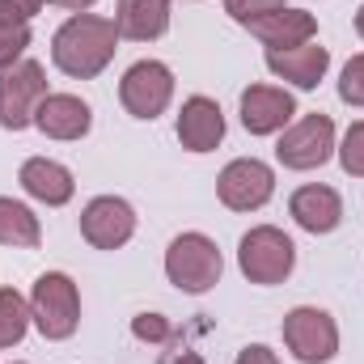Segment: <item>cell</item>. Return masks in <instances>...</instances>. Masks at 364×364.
<instances>
[{
    "mask_svg": "<svg viewBox=\"0 0 364 364\" xmlns=\"http://www.w3.org/2000/svg\"><path fill=\"white\" fill-rule=\"evenodd\" d=\"M174 364H203V356H199V352H182Z\"/></svg>",
    "mask_w": 364,
    "mask_h": 364,
    "instance_id": "obj_29",
    "label": "cell"
},
{
    "mask_svg": "<svg viewBox=\"0 0 364 364\" xmlns=\"http://www.w3.org/2000/svg\"><path fill=\"white\" fill-rule=\"evenodd\" d=\"M275 157H279L284 170H318V166H326L335 157V123H331V114L314 110V114L296 119L279 136Z\"/></svg>",
    "mask_w": 364,
    "mask_h": 364,
    "instance_id": "obj_7",
    "label": "cell"
},
{
    "mask_svg": "<svg viewBox=\"0 0 364 364\" xmlns=\"http://www.w3.org/2000/svg\"><path fill=\"white\" fill-rule=\"evenodd\" d=\"M47 4H60V9H68V13H85V9L97 4V0H47Z\"/></svg>",
    "mask_w": 364,
    "mask_h": 364,
    "instance_id": "obj_27",
    "label": "cell"
},
{
    "mask_svg": "<svg viewBox=\"0 0 364 364\" xmlns=\"http://www.w3.org/2000/svg\"><path fill=\"white\" fill-rule=\"evenodd\" d=\"M38 242H43V225H38V216H34L26 203H17V199L0 195V246L34 250Z\"/></svg>",
    "mask_w": 364,
    "mask_h": 364,
    "instance_id": "obj_19",
    "label": "cell"
},
{
    "mask_svg": "<svg viewBox=\"0 0 364 364\" xmlns=\"http://www.w3.org/2000/svg\"><path fill=\"white\" fill-rule=\"evenodd\" d=\"M119 102L132 119H157L166 114V106L174 102V73L161 60H140L123 73L119 81Z\"/></svg>",
    "mask_w": 364,
    "mask_h": 364,
    "instance_id": "obj_8",
    "label": "cell"
},
{
    "mask_svg": "<svg viewBox=\"0 0 364 364\" xmlns=\"http://www.w3.org/2000/svg\"><path fill=\"white\" fill-rule=\"evenodd\" d=\"M119 51V30L114 17H97V13H73L55 38H51V60L64 77L93 81Z\"/></svg>",
    "mask_w": 364,
    "mask_h": 364,
    "instance_id": "obj_1",
    "label": "cell"
},
{
    "mask_svg": "<svg viewBox=\"0 0 364 364\" xmlns=\"http://www.w3.org/2000/svg\"><path fill=\"white\" fill-rule=\"evenodd\" d=\"M132 335L140 343H170L174 339V326L161 318V314H136L132 318Z\"/></svg>",
    "mask_w": 364,
    "mask_h": 364,
    "instance_id": "obj_23",
    "label": "cell"
},
{
    "mask_svg": "<svg viewBox=\"0 0 364 364\" xmlns=\"http://www.w3.org/2000/svg\"><path fill=\"white\" fill-rule=\"evenodd\" d=\"M17 182H21V191H26L30 199H38V203H47V208H64V203L73 199V191H77L73 170L60 166V161H51V157H30V161L21 166Z\"/></svg>",
    "mask_w": 364,
    "mask_h": 364,
    "instance_id": "obj_17",
    "label": "cell"
},
{
    "mask_svg": "<svg viewBox=\"0 0 364 364\" xmlns=\"http://www.w3.org/2000/svg\"><path fill=\"white\" fill-rule=\"evenodd\" d=\"M296 114V97L288 90H275V85H250L242 93V127L250 136H275L292 123Z\"/></svg>",
    "mask_w": 364,
    "mask_h": 364,
    "instance_id": "obj_11",
    "label": "cell"
},
{
    "mask_svg": "<svg viewBox=\"0 0 364 364\" xmlns=\"http://www.w3.org/2000/svg\"><path fill=\"white\" fill-rule=\"evenodd\" d=\"M220 272H225V259L208 233H178L166 250V275L186 296H203L208 288H216Z\"/></svg>",
    "mask_w": 364,
    "mask_h": 364,
    "instance_id": "obj_3",
    "label": "cell"
},
{
    "mask_svg": "<svg viewBox=\"0 0 364 364\" xmlns=\"http://www.w3.org/2000/svg\"><path fill=\"white\" fill-rule=\"evenodd\" d=\"M178 140H182V149H191V153H212V149L225 140V114H220V106H216L212 97L195 93V97L182 102Z\"/></svg>",
    "mask_w": 364,
    "mask_h": 364,
    "instance_id": "obj_14",
    "label": "cell"
},
{
    "mask_svg": "<svg viewBox=\"0 0 364 364\" xmlns=\"http://www.w3.org/2000/svg\"><path fill=\"white\" fill-rule=\"evenodd\" d=\"M356 34H360V38H364V4H360V9H356Z\"/></svg>",
    "mask_w": 364,
    "mask_h": 364,
    "instance_id": "obj_30",
    "label": "cell"
},
{
    "mask_svg": "<svg viewBox=\"0 0 364 364\" xmlns=\"http://www.w3.org/2000/svg\"><path fill=\"white\" fill-rule=\"evenodd\" d=\"M237 267L250 284H284L292 267H296V246L284 229L275 225H259L242 237L237 246Z\"/></svg>",
    "mask_w": 364,
    "mask_h": 364,
    "instance_id": "obj_4",
    "label": "cell"
},
{
    "mask_svg": "<svg viewBox=\"0 0 364 364\" xmlns=\"http://www.w3.org/2000/svg\"><path fill=\"white\" fill-rule=\"evenodd\" d=\"M132 233H136V212H132L127 199L97 195V199L85 203V212H81V237L90 242L93 250H119V246L132 242Z\"/></svg>",
    "mask_w": 364,
    "mask_h": 364,
    "instance_id": "obj_10",
    "label": "cell"
},
{
    "mask_svg": "<svg viewBox=\"0 0 364 364\" xmlns=\"http://www.w3.org/2000/svg\"><path fill=\"white\" fill-rule=\"evenodd\" d=\"M114 30L132 43H153L170 30V0H119L114 4Z\"/></svg>",
    "mask_w": 364,
    "mask_h": 364,
    "instance_id": "obj_18",
    "label": "cell"
},
{
    "mask_svg": "<svg viewBox=\"0 0 364 364\" xmlns=\"http://www.w3.org/2000/svg\"><path fill=\"white\" fill-rule=\"evenodd\" d=\"M335 153H339L343 174L364 178V119H356V123L343 132V144H335Z\"/></svg>",
    "mask_w": 364,
    "mask_h": 364,
    "instance_id": "obj_22",
    "label": "cell"
},
{
    "mask_svg": "<svg viewBox=\"0 0 364 364\" xmlns=\"http://www.w3.org/2000/svg\"><path fill=\"white\" fill-rule=\"evenodd\" d=\"M216 195L229 212H259L275 195V174L267 161L259 157H237L220 170L216 178Z\"/></svg>",
    "mask_w": 364,
    "mask_h": 364,
    "instance_id": "obj_9",
    "label": "cell"
},
{
    "mask_svg": "<svg viewBox=\"0 0 364 364\" xmlns=\"http://www.w3.org/2000/svg\"><path fill=\"white\" fill-rule=\"evenodd\" d=\"M275 9H284V0H225V13H229L237 26H250V21L267 17Z\"/></svg>",
    "mask_w": 364,
    "mask_h": 364,
    "instance_id": "obj_25",
    "label": "cell"
},
{
    "mask_svg": "<svg viewBox=\"0 0 364 364\" xmlns=\"http://www.w3.org/2000/svg\"><path fill=\"white\" fill-rule=\"evenodd\" d=\"M339 97L348 106H364V55H352L339 77Z\"/></svg>",
    "mask_w": 364,
    "mask_h": 364,
    "instance_id": "obj_24",
    "label": "cell"
},
{
    "mask_svg": "<svg viewBox=\"0 0 364 364\" xmlns=\"http://www.w3.org/2000/svg\"><path fill=\"white\" fill-rule=\"evenodd\" d=\"M9 4H13V9H21L26 17H34V13L43 9V0H9Z\"/></svg>",
    "mask_w": 364,
    "mask_h": 364,
    "instance_id": "obj_28",
    "label": "cell"
},
{
    "mask_svg": "<svg viewBox=\"0 0 364 364\" xmlns=\"http://www.w3.org/2000/svg\"><path fill=\"white\" fill-rule=\"evenodd\" d=\"M237 364H279V356H275L267 343H250V348L237 352Z\"/></svg>",
    "mask_w": 364,
    "mask_h": 364,
    "instance_id": "obj_26",
    "label": "cell"
},
{
    "mask_svg": "<svg viewBox=\"0 0 364 364\" xmlns=\"http://www.w3.org/2000/svg\"><path fill=\"white\" fill-rule=\"evenodd\" d=\"M43 97H47V73L38 60H17L13 68H4L0 73V127L4 132L30 127Z\"/></svg>",
    "mask_w": 364,
    "mask_h": 364,
    "instance_id": "obj_6",
    "label": "cell"
},
{
    "mask_svg": "<svg viewBox=\"0 0 364 364\" xmlns=\"http://www.w3.org/2000/svg\"><path fill=\"white\" fill-rule=\"evenodd\" d=\"M30 318H34L43 339H51V343L73 339L77 326H81V292H77V284L64 272H43L34 279V292H30Z\"/></svg>",
    "mask_w": 364,
    "mask_h": 364,
    "instance_id": "obj_2",
    "label": "cell"
},
{
    "mask_svg": "<svg viewBox=\"0 0 364 364\" xmlns=\"http://www.w3.org/2000/svg\"><path fill=\"white\" fill-rule=\"evenodd\" d=\"M26 47H30V17L9 0H0V73L13 68L26 55Z\"/></svg>",
    "mask_w": 364,
    "mask_h": 364,
    "instance_id": "obj_20",
    "label": "cell"
},
{
    "mask_svg": "<svg viewBox=\"0 0 364 364\" xmlns=\"http://www.w3.org/2000/svg\"><path fill=\"white\" fill-rule=\"evenodd\" d=\"M34 127L51 140H81L93 127V110L77 93H47L34 110Z\"/></svg>",
    "mask_w": 364,
    "mask_h": 364,
    "instance_id": "obj_12",
    "label": "cell"
},
{
    "mask_svg": "<svg viewBox=\"0 0 364 364\" xmlns=\"http://www.w3.org/2000/svg\"><path fill=\"white\" fill-rule=\"evenodd\" d=\"M284 343L301 364H326L339 352V326L318 305H296L284 314Z\"/></svg>",
    "mask_w": 364,
    "mask_h": 364,
    "instance_id": "obj_5",
    "label": "cell"
},
{
    "mask_svg": "<svg viewBox=\"0 0 364 364\" xmlns=\"http://www.w3.org/2000/svg\"><path fill=\"white\" fill-rule=\"evenodd\" d=\"M288 212H292V220H296L305 233L322 237V233H335V229H339V220H343V199H339V191H335V186L309 182V186L292 191Z\"/></svg>",
    "mask_w": 364,
    "mask_h": 364,
    "instance_id": "obj_13",
    "label": "cell"
},
{
    "mask_svg": "<svg viewBox=\"0 0 364 364\" xmlns=\"http://www.w3.org/2000/svg\"><path fill=\"white\" fill-rule=\"evenodd\" d=\"M250 34L267 47V51H288V47H301V43H314L318 34V17L309 9H275L267 17L250 21Z\"/></svg>",
    "mask_w": 364,
    "mask_h": 364,
    "instance_id": "obj_15",
    "label": "cell"
},
{
    "mask_svg": "<svg viewBox=\"0 0 364 364\" xmlns=\"http://www.w3.org/2000/svg\"><path fill=\"white\" fill-rule=\"evenodd\" d=\"M30 301L17 288H0V348H13L30 331Z\"/></svg>",
    "mask_w": 364,
    "mask_h": 364,
    "instance_id": "obj_21",
    "label": "cell"
},
{
    "mask_svg": "<svg viewBox=\"0 0 364 364\" xmlns=\"http://www.w3.org/2000/svg\"><path fill=\"white\" fill-rule=\"evenodd\" d=\"M267 68L279 81H292L296 90H318L326 68H331V51L318 43H301L288 51H267Z\"/></svg>",
    "mask_w": 364,
    "mask_h": 364,
    "instance_id": "obj_16",
    "label": "cell"
}]
</instances>
